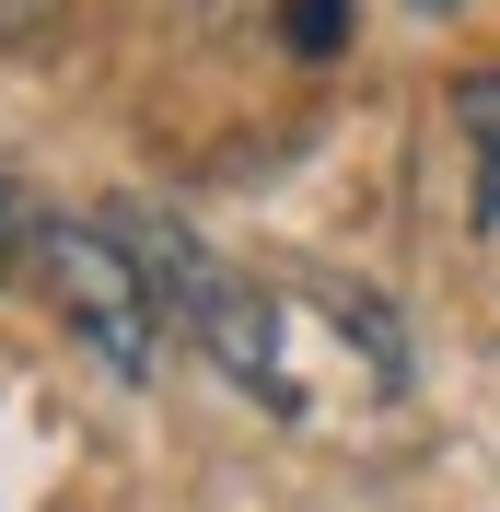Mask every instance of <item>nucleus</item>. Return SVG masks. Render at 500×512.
<instances>
[{
    "label": "nucleus",
    "instance_id": "nucleus-1",
    "mask_svg": "<svg viewBox=\"0 0 500 512\" xmlns=\"http://www.w3.org/2000/svg\"><path fill=\"white\" fill-rule=\"evenodd\" d=\"M47 303H59V326L117 384L163 373V291H152V268H140V245L117 222H59L47 233Z\"/></svg>",
    "mask_w": 500,
    "mask_h": 512
},
{
    "label": "nucleus",
    "instance_id": "nucleus-2",
    "mask_svg": "<svg viewBox=\"0 0 500 512\" xmlns=\"http://www.w3.org/2000/svg\"><path fill=\"white\" fill-rule=\"evenodd\" d=\"M454 128L477 140V210H500V70H466L454 82Z\"/></svg>",
    "mask_w": 500,
    "mask_h": 512
},
{
    "label": "nucleus",
    "instance_id": "nucleus-3",
    "mask_svg": "<svg viewBox=\"0 0 500 512\" xmlns=\"http://www.w3.org/2000/svg\"><path fill=\"white\" fill-rule=\"evenodd\" d=\"M24 256H47V222H35V187L0 163V280H12Z\"/></svg>",
    "mask_w": 500,
    "mask_h": 512
},
{
    "label": "nucleus",
    "instance_id": "nucleus-4",
    "mask_svg": "<svg viewBox=\"0 0 500 512\" xmlns=\"http://www.w3.org/2000/svg\"><path fill=\"white\" fill-rule=\"evenodd\" d=\"M280 35L303 47V59H338V47H349V0H291Z\"/></svg>",
    "mask_w": 500,
    "mask_h": 512
},
{
    "label": "nucleus",
    "instance_id": "nucleus-5",
    "mask_svg": "<svg viewBox=\"0 0 500 512\" xmlns=\"http://www.w3.org/2000/svg\"><path fill=\"white\" fill-rule=\"evenodd\" d=\"M70 0H0V47H47Z\"/></svg>",
    "mask_w": 500,
    "mask_h": 512
},
{
    "label": "nucleus",
    "instance_id": "nucleus-6",
    "mask_svg": "<svg viewBox=\"0 0 500 512\" xmlns=\"http://www.w3.org/2000/svg\"><path fill=\"white\" fill-rule=\"evenodd\" d=\"M419 12H442V0H419Z\"/></svg>",
    "mask_w": 500,
    "mask_h": 512
}]
</instances>
